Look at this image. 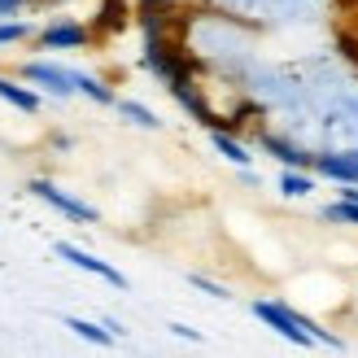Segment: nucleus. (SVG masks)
I'll return each mask as SVG.
<instances>
[{
	"label": "nucleus",
	"mask_w": 358,
	"mask_h": 358,
	"mask_svg": "<svg viewBox=\"0 0 358 358\" xmlns=\"http://www.w3.org/2000/svg\"><path fill=\"white\" fill-rule=\"evenodd\" d=\"M52 254H57V258H66L70 266H79V271H87V275H96V280H105V284H110V289H127V275H122L118 271V266H110V262H105V258H96V254H87V249L83 245H70V241H57V245H52Z\"/></svg>",
	"instance_id": "nucleus-7"
},
{
	"label": "nucleus",
	"mask_w": 358,
	"mask_h": 358,
	"mask_svg": "<svg viewBox=\"0 0 358 358\" xmlns=\"http://www.w3.org/2000/svg\"><path fill=\"white\" fill-rule=\"evenodd\" d=\"M319 179L328 184H358V145H324L315 149V166Z\"/></svg>",
	"instance_id": "nucleus-6"
},
{
	"label": "nucleus",
	"mask_w": 358,
	"mask_h": 358,
	"mask_svg": "<svg viewBox=\"0 0 358 358\" xmlns=\"http://www.w3.org/2000/svg\"><path fill=\"white\" fill-rule=\"evenodd\" d=\"M27 192H31V196H40L44 206H52L57 214H66V219H75V223H101L96 206H87L83 196H75V192L57 188L52 179H31V184H27Z\"/></svg>",
	"instance_id": "nucleus-4"
},
{
	"label": "nucleus",
	"mask_w": 358,
	"mask_h": 358,
	"mask_svg": "<svg viewBox=\"0 0 358 358\" xmlns=\"http://www.w3.org/2000/svg\"><path fill=\"white\" fill-rule=\"evenodd\" d=\"M62 324L75 332V336H83V341H92V345H114V341H118V336L105 328V324H92V319H79V315H66Z\"/></svg>",
	"instance_id": "nucleus-14"
},
{
	"label": "nucleus",
	"mask_w": 358,
	"mask_h": 358,
	"mask_svg": "<svg viewBox=\"0 0 358 358\" xmlns=\"http://www.w3.org/2000/svg\"><path fill=\"white\" fill-rule=\"evenodd\" d=\"M35 44L48 52H66V48H87L92 44V27L75 22V17H52L48 27L35 31Z\"/></svg>",
	"instance_id": "nucleus-8"
},
{
	"label": "nucleus",
	"mask_w": 358,
	"mask_h": 358,
	"mask_svg": "<svg viewBox=\"0 0 358 358\" xmlns=\"http://www.w3.org/2000/svg\"><path fill=\"white\" fill-rule=\"evenodd\" d=\"M17 75H22L31 87H40V92L57 96V101H70V96H75V79H70V66L52 62V57H31V62L17 66Z\"/></svg>",
	"instance_id": "nucleus-3"
},
{
	"label": "nucleus",
	"mask_w": 358,
	"mask_h": 358,
	"mask_svg": "<svg viewBox=\"0 0 358 358\" xmlns=\"http://www.w3.org/2000/svg\"><path fill=\"white\" fill-rule=\"evenodd\" d=\"M35 27L27 22V17H0V48H9V44H22L31 40Z\"/></svg>",
	"instance_id": "nucleus-16"
},
{
	"label": "nucleus",
	"mask_w": 358,
	"mask_h": 358,
	"mask_svg": "<svg viewBox=\"0 0 358 358\" xmlns=\"http://www.w3.org/2000/svg\"><path fill=\"white\" fill-rule=\"evenodd\" d=\"M31 5H62V0H31Z\"/></svg>",
	"instance_id": "nucleus-23"
},
{
	"label": "nucleus",
	"mask_w": 358,
	"mask_h": 358,
	"mask_svg": "<svg viewBox=\"0 0 358 358\" xmlns=\"http://www.w3.org/2000/svg\"><path fill=\"white\" fill-rule=\"evenodd\" d=\"M175 336H179V341H201V332H196V328H188V324H166Z\"/></svg>",
	"instance_id": "nucleus-19"
},
{
	"label": "nucleus",
	"mask_w": 358,
	"mask_h": 358,
	"mask_svg": "<svg viewBox=\"0 0 358 358\" xmlns=\"http://www.w3.org/2000/svg\"><path fill=\"white\" fill-rule=\"evenodd\" d=\"M249 310H254L258 324H266L275 336H284V341H293V345H301V350L315 345V336H310L306 328H301V315L289 306V301H280V297H258Z\"/></svg>",
	"instance_id": "nucleus-2"
},
{
	"label": "nucleus",
	"mask_w": 358,
	"mask_h": 358,
	"mask_svg": "<svg viewBox=\"0 0 358 358\" xmlns=\"http://www.w3.org/2000/svg\"><path fill=\"white\" fill-rule=\"evenodd\" d=\"M258 149L266 153V157H275L280 166H301V171H310L315 166V145H306V140H297V136H289V131H258Z\"/></svg>",
	"instance_id": "nucleus-5"
},
{
	"label": "nucleus",
	"mask_w": 358,
	"mask_h": 358,
	"mask_svg": "<svg viewBox=\"0 0 358 358\" xmlns=\"http://www.w3.org/2000/svg\"><path fill=\"white\" fill-rule=\"evenodd\" d=\"M315 171H301V166H284L280 171V192L284 196H310L315 192Z\"/></svg>",
	"instance_id": "nucleus-15"
},
{
	"label": "nucleus",
	"mask_w": 358,
	"mask_h": 358,
	"mask_svg": "<svg viewBox=\"0 0 358 358\" xmlns=\"http://www.w3.org/2000/svg\"><path fill=\"white\" fill-rule=\"evenodd\" d=\"M31 5V0H0V17H13V13H22Z\"/></svg>",
	"instance_id": "nucleus-20"
},
{
	"label": "nucleus",
	"mask_w": 358,
	"mask_h": 358,
	"mask_svg": "<svg viewBox=\"0 0 358 358\" xmlns=\"http://www.w3.org/2000/svg\"><path fill=\"white\" fill-rule=\"evenodd\" d=\"M0 101H5V105H13V110H17V114H27V118H35V114L44 110L40 92H35V87H31L27 79L17 83V79H9V75H0Z\"/></svg>",
	"instance_id": "nucleus-9"
},
{
	"label": "nucleus",
	"mask_w": 358,
	"mask_h": 358,
	"mask_svg": "<svg viewBox=\"0 0 358 358\" xmlns=\"http://www.w3.org/2000/svg\"><path fill=\"white\" fill-rule=\"evenodd\" d=\"M324 219H328V223H354V227H358V201H350V196H336V201L324 206Z\"/></svg>",
	"instance_id": "nucleus-17"
},
{
	"label": "nucleus",
	"mask_w": 358,
	"mask_h": 358,
	"mask_svg": "<svg viewBox=\"0 0 358 358\" xmlns=\"http://www.w3.org/2000/svg\"><path fill=\"white\" fill-rule=\"evenodd\" d=\"M114 110H118V118H127L131 127H145V131H162V118H157L145 101H131V96H118L114 101Z\"/></svg>",
	"instance_id": "nucleus-13"
},
{
	"label": "nucleus",
	"mask_w": 358,
	"mask_h": 358,
	"mask_svg": "<svg viewBox=\"0 0 358 358\" xmlns=\"http://www.w3.org/2000/svg\"><path fill=\"white\" fill-rule=\"evenodd\" d=\"M336 192L350 196V201H358V184H336Z\"/></svg>",
	"instance_id": "nucleus-21"
},
{
	"label": "nucleus",
	"mask_w": 358,
	"mask_h": 358,
	"mask_svg": "<svg viewBox=\"0 0 358 358\" xmlns=\"http://www.w3.org/2000/svg\"><path fill=\"white\" fill-rule=\"evenodd\" d=\"M210 145H214V153H219V157H227L236 171H241V166H254V153H249L227 127H210Z\"/></svg>",
	"instance_id": "nucleus-11"
},
{
	"label": "nucleus",
	"mask_w": 358,
	"mask_h": 358,
	"mask_svg": "<svg viewBox=\"0 0 358 358\" xmlns=\"http://www.w3.org/2000/svg\"><path fill=\"white\" fill-rule=\"evenodd\" d=\"M241 22H315L324 13V0H210Z\"/></svg>",
	"instance_id": "nucleus-1"
},
{
	"label": "nucleus",
	"mask_w": 358,
	"mask_h": 358,
	"mask_svg": "<svg viewBox=\"0 0 358 358\" xmlns=\"http://www.w3.org/2000/svg\"><path fill=\"white\" fill-rule=\"evenodd\" d=\"M188 284H192V289H201L206 297H219V301H227V297H231V293L223 289V284H219V280H210V275H196V271L188 275Z\"/></svg>",
	"instance_id": "nucleus-18"
},
{
	"label": "nucleus",
	"mask_w": 358,
	"mask_h": 358,
	"mask_svg": "<svg viewBox=\"0 0 358 358\" xmlns=\"http://www.w3.org/2000/svg\"><path fill=\"white\" fill-rule=\"evenodd\" d=\"M140 5H175V0H140Z\"/></svg>",
	"instance_id": "nucleus-22"
},
{
	"label": "nucleus",
	"mask_w": 358,
	"mask_h": 358,
	"mask_svg": "<svg viewBox=\"0 0 358 358\" xmlns=\"http://www.w3.org/2000/svg\"><path fill=\"white\" fill-rule=\"evenodd\" d=\"M127 17H131L127 0H101V13L92 17V35H114L127 27Z\"/></svg>",
	"instance_id": "nucleus-12"
},
{
	"label": "nucleus",
	"mask_w": 358,
	"mask_h": 358,
	"mask_svg": "<svg viewBox=\"0 0 358 358\" xmlns=\"http://www.w3.org/2000/svg\"><path fill=\"white\" fill-rule=\"evenodd\" d=\"M70 79H75V92H79V96H87L92 105H114V101H118V96H114V87L105 83L101 75H92V70L70 66Z\"/></svg>",
	"instance_id": "nucleus-10"
}]
</instances>
